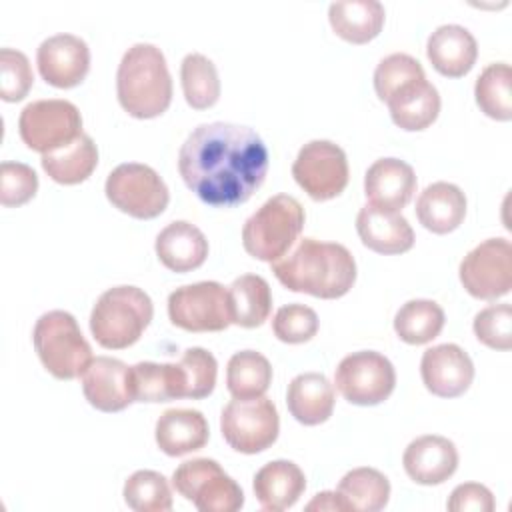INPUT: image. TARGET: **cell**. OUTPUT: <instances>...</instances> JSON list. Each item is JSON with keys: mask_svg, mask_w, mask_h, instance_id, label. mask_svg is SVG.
Segmentation results:
<instances>
[{"mask_svg": "<svg viewBox=\"0 0 512 512\" xmlns=\"http://www.w3.org/2000/svg\"><path fill=\"white\" fill-rule=\"evenodd\" d=\"M184 184L216 208L250 200L268 172V148L260 134L232 122L196 126L178 152Z\"/></svg>", "mask_w": 512, "mask_h": 512, "instance_id": "cell-1", "label": "cell"}, {"mask_svg": "<svg viewBox=\"0 0 512 512\" xmlns=\"http://www.w3.org/2000/svg\"><path fill=\"white\" fill-rule=\"evenodd\" d=\"M270 264L284 288L324 300L344 296L356 280V260L338 242L302 238L288 256Z\"/></svg>", "mask_w": 512, "mask_h": 512, "instance_id": "cell-2", "label": "cell"}, {"mask_svg": "<svg viewBox=\"0 0 512 512\" xmlns=\"http://www.w3.org/2000/svg\"><path fill=\"white\" fill-rule=\"evenodd\" d=\"M120 106L134 118H156L172 102V76L162 50L148 42L132 44L116 72Z\"/></svg>", "mask_w": 512, "mask_h": 512, "instance_id": "cell-3", "label": "cell"}, {"mask_svg": "<svg viewBox=\"0 0 512 512\" xmlns=\"http://www.w3.org/2000/svg\"><path fill=\"white\" fill-rule=\"evenodd\" d=\"M154 316L150 296L130 284L108 288L90 312V332L108 350H122L140 340Z\"/></svg>", "mask_w": 512, "mask_h": 512, "instance_id": "cell-4", "label": "cell"}, {"mask_svg": "<svg viewBox=\"0 0 512 512\" xmlns=\"http://www.w3.org/2000/svg\"><path fill=\"white\" fill-rule=\"evenodd\" d=\"M304 220V208L294 196L276 194L244 222L242 246L256 260L276 262L298 240Z\"/></svg>", "mask_w": 512, "mask_h": 512, "instance_id": "cell-5", "label": "cell"}, {"mask_svg": "<svg viewBox=\"0 0 512 512\" xmlns=\"http://www.w3.org/2000/svg\"><path fill=\"white\" fill-rule=\"evenodd\" d=\"M32 342L42 366L58 380L82 376L92 362V348L66 310L44 312L34 324Z\"/></svg>", "mask_w": 512, "mask_h": 512, "instance_id": "cell-6", "label": "cell"}, {"mask_svg": "<svg viewBox=\"0 0 512 512\" xmlns=\"http://www.w3.org/2000/svg\"><path fill=\"white\" fill-rule=\"evenodd\" d=\"M106 198L120 212L150 220L160 216L170 200V192L160 174L140 162L118 164L106 178Z\"/></svg>", "mask_w": 512, "mask_h": 512, "instance_id": "cell-7", "label": "cell"}, {"mask_svg": "<svg viewBox=\"0 0 512 512\" xmlns=\"http://www.w3.org/2000/svg\"><path fill=\"white\" fill-rule=\"evenodd\" d=\"M172 484L200 512H236L244 506L242 488L212 458L182 462L172 474Z\"/></svg>", "mask_w": 512, "mask_h": 512, "instance_id": "cell-8", "label": "cell"}, {"mask_svg": "<svg viewBox=\"0 0 512 512\" xmlns=\"http://www.w3.org/2000/svg\"><path fill=\"white\" fill-rule=\"evenodd\" d=\"M220 430L232 450L242 454L264 452L278 438V410L266 396L234 398L220 414Z\"/></svg>", "mask_w": 512, "mask_h": 512, "instance_id": "cell-9", "label": "cell"}, {"mask_svg": "<svg viewBox=\"0 0 512 512\" xmlns=\"http://www.w3.org/2000/svg\"><path fill=\"white\" fill-rule=\"evenodd\" d=\"M18 132L30 150L48 154L74 142L82 134V116L68 100H34L22 108Z\"/></svg>", "mask_w": 512, "mask_h": 512, "instance_id": "cell-10", "label": "cell"}, {"mask_svg": "<svg viewBox=\"0 0 512 512\" xmlns=\"http://www.w3.org/2000/svg\"><path fill=\"white\" fill-rule=\"evenodd\" d=\"M170 322L188 332H220L232 324L228 288L204 280L186 284L168 296Z\"/></svg>", "mask_w": 512, "mask_h": 512, "instance_id": "cell-11", "label": "cell"}, {"mask_svg": "<svg viewBox=\"0 0 512 512\" xmlns=\"http://www.w3.org/2000/svg\"><path fill=\"white\" fill-rule=\"evenodd\" d=\"M334 384L350 404L376 406L392 394L396 386V370L384 354L360 350L340 360Z\"/></svg>", "mask_w": 512, "mask_h": 512, "instance_id": "cell-12", "label": "cell"}, {"mask_svg": "<svg viewBox=\"0 0 512 512\" xmlns=\"http://www.w3.org/2000/svg\"><path fill=\"white\" fill-rule=\"evenodd\" d=\"M292 176L312 200L336 198L348 184L346 152L330 140H310L298 150Z\"/></svg>", "mask_w": 512, "mask_h": 512, "instance_id": "cell-13", "label": "cell"}, {"mask_svg": "<svg viewBox=\"0 0 512 512\" xmlns=\"http://www.w3.org/2000/svg\"><path fill=\"white\" fill-rule=\"evenodd\" d=\"M460 282L478 300H496L512 288V246L506 238H488L460 262Z\"/></svg>", "mask_w": 512, "mask_h": 512, "instance_id": "cell-14", "label": "cell"}, {"mask_svg": "<svg viewBox=\"0 0 512 512\" xmlns=\"http://www.w3.org/2000/svg\"><path fill=\"white\" fill-rule=\"evenodd\" d=\"M40 76L54 88L78 86L90 70V48L74 34H54L40 42L36 50Z\"/></svg>", "mask_w": 512, "mask_h": 512, "instance_id": "cell-15", "label": "cell"}, {"mask_svg": "<svg viewBox=\"0 0 512 512\" xmlns=\"http://www.w3.org/2000/svg\"><path fill=\"white\" fill-rule=\"evenodd\" d=\"M82 392L100 412H120L134 402L132 366L118 358L96 356L80 376Z\"/></svg>", "mask_w": 512, "mask_h": 512, "instance_id": "cell-16", "label": "cell"}, {"mask_svg": "<svg viewBox=\"0 0 512 512\" xmlns=\"http://www.w3.org/2000/svg\"><path fill=\"white\" fill-rule=\"evenodd\" d=\"M420 376L428 392L440 398L464 394L474 380V364L458 344H438L424 350Z\"/></svg>", "mask_w": 512, "mask_h": 512, "instance_id": "cell-17", "label": "cell"}, {"mask_svg": "<svg viewBox=\"0 0 512 512\" xmlns=\"http://www.w3.org/2000/svg\"><path fill=\"white\" fill-rule=\"evenodd\" d=\"M410 480L422 486L446 482L458 468V450L452 440L438 434H424L412 440L402 456Z\"/></svg>", "mask_w": 512, "mask_h": 512, "instance_id": "cell-18", "label": "cell"}, {"mask_svg": "<svg viewBox=\"0 0 512 512\" xmlns=\"http://www.w3.org/2000/svg\"><path fill=\"white\" fill-rule=\"evenodd\" d=\"M416 192V174L412 166L400 158H378L364 174V194L368 204L402 210Z\"/></svg>", "mask_w": 512, "mask_h": 512, "instance_id": "cell-19", "label": "cell"}, {"mask_svg": "<svg viewBox=\"0 0 512 512\" xmlns=\"http://www.w3.org/2000/svg\"><path fill=\"white\" fill-rule=\"evenodd\" d=\"M356 232L362 244L378 254H402L414 246V230L394 210L366 204L356 216Z\"/></svg>", "mask_w": 512, "mask_h": 512, "instance_id": "cell-20", "label": "cell"}, {"mask_svg": "<svg viewBox=\"0 0 512 512\" xmlns=\"http://www.w3.org/2000/svg\"><path fill=\"white\" fill-rule=\"evenodd\" d=\"M426 56L442 76L460 78L472 70L478 56V44L468 28L460 24H442L428 36Z\"/></svg>", "mask_w": 512, "mask_h": 512, "instance_id": "cell-21", "label": "cell"}, {"mask_svg": "<svg viewBox=\"0 0 512 512\" xmlns=\"http://www.w3.org/2000/svg\"><path fill=\"white\" fill-rule=\"evenodd\" d=\"M156 256L172 272H190L204 264L208 240L204 232L186 220H174L156 236Z\"/></svg>", "mask_w": 512, "mask_h": 512, "instance_id": "cell-22", "label": "cell"}, {"mask_svg": "<svg viewBox=\"0 0 512 512\" xmlns=\"http://www.w3.org/2000/svg\"><path fill=\"white\" fill-rule=\"evenodd\" d=\"M156 444L168 456H184L204 448L210 430L204 414L192 408H170L156 420Z\"/></svg>", "mask_w": 512, "mask_h": 512, "instance_id": "cell-23", "label": "cell"}, {"mask_svg": "<svg viewBox=\"0 0 512 512\" xmlns=\"http://www.w3.org/2000/svg\"><path fill=\"white\" fill-rule=\"evenodd\" d=\"M252 488L264 510L282 512L298 502L306 488V478L292 460H272L254 474Z\"/></svg>", "mask_w": 512, "mask_h": 512, "instance_id": "cell-24", "label": "cell"}, {"mask_svg": "<svg viewBox=\"0 0 512 512\" xmlns=\"http://www.w3.org/2000/svg\"><path fill=\"white\" fill-rule=\"evenodd\" d=\"M386 104H388L392 122L398 128L406 132H418L428 128L438 118L440 94L434 84L422 78L398 88L386 100Z\"/></svg>", "mask_w": 512, "mask_h": 512, "instance_id": "cell-25", "label": "cell"}, {"mask_svg": "<svg viewBox=\"0 0 512 512\" xmlns=\"http://www.w3.org/2000/svg\"><path fill=\"white\" fill-rule=\"evenodd\" d=\"M416 216L426 230L448 234L456 230L466 216V194L452 182H434L420 192Z\"/></svg>", "mask_w": 512, "mask_h": 512, "instance_id": "cell-26", "label": "cell"}, {"mask_svg": "<svg viewBox=\"0 0 512 512\" xmlns=\"http://www.w3.org/2000/svg\"><path fill=\"white\" fill-rule=\"evenodd\" d=\"M286 404L294 420L304 426H318L332 416L334 386L320 372L298 374L288 384Z\"/></svg>", "mask_w": 512, "mask_h": 512, "instance_id": "cell-27", "label": "cell"}, {"mask_svg": "<svg viewBox=\"0 0 512 512\" xmlns=\"http://www.w3.org/2000/svg\"><path fill=\"white\" fill-rule=\"evenodd\" d=\"M386 10L378 0H338L328 6L332 30L346 42L366 44L384 26Z\"/></svg>", "mask_w": 512, "mask_h": 512, "instance_id": "cell-28", "label": "cell"}, {"mask_svg": "<svg viewBox=\"0 0 512 512\" xmlns=\"http://www.w3.org/2000/svg\"><path fill=\"white\" fill-rule=\"evenodd\" d=\"M134 402H168L186 398V372L182 364L138 362L132 366Z\"/></svg>", "mask_w": 512, "mask_h": 512, "instance_id": "cell-29", "label": "cell"}, {"mask_svg": "<svg viewBox=\"0 0 512 512\" xmlns=\"http://www.w3.org/2000/svg\"><path fill=\"white\" fill-rule=\"evenodd\" d=\"M232 324L242 328L262 326L272 310L270 284L258 274H242L228 286Z\"/></svg>", "mask_w": 512, "mask_h": 512, "instance_id": "cell-30", "label": "cell"}, {"mask_svg": "<svg viewBox=\"0 0 512 512\" xmlns=\"http://www.w3.org/2000/svg\"><path fill=\"white\" fill-rule=\"evenodd\" d=\"M44 172L58 184H80L84 182L98 164V148L88 134H80L74 142L42 154Z\"/></svg>", "mask_w": 512, "mask_h": 512, "instance_id": "cell-31", "label": "cell"}, {"mask_svg": "<svg viewBox=\"0 0 512 512\" xmlns=\"http://www.w3.org/2000/svg\"><path fill=\"white\" fill-rule=\"evenodd\" d=\"M338 494L354 512H378L388 504L390 482L376 468H354L338 482Z\"/></svg>", "mask_w": 512, "mask_h": 512, "instance_id": "cell-32", "label": "cell"}, {"mask_svg": "<svg viewBox=\"0 0 512 512\" xmlns=\"http://www.w3.org/2000/svg\"><path fill=\"white\" fill-rule=\"evenodd\" d=\"M444 310L438 302L416 298L400 306L394 316V332L406 344H426L444 328Z\"/></svg>", "mask_w": 512, "mask_h": 512, "instance_id": "cell-33", "label": "cell"}, {"mask_svg": "<svg viewBox=\"0 0 512 512\" xmlns=\"http://www.w3.org/2000/svg\"><path fill=\"white\" fill-rule=\"evenodd\" d=\"M272 382L268 358L256 350H240L230 356L226 366V388L234 398L262 396Z\"/></svg>", "mask_w": 512, "mask_h": 512, "instance_id": "cell-34", "label": "cell"}, {"mask_svg": "<svg viewBox=\"0 0 512 512\" xmlns=\"http://www.w3.org/2000/svg\"><path fill=\"white\" fill-rule=\"evenodd\" d=\"M182 92L194 110H206L220 98V78L214 62L200 52H190L180 64Z\"/></svg>", "mask_w": 512, "mask_h": 512, "instance_id": "cell-35", "label": "cell"}, {"mask_svg": "<svg viewBox=\"0 0 512 512\" xmlns=\"http://www.w3.org/2000/svg\"><path fill=\"white\" fill-rule=\"evenodd\" d=\"M474 96L480 110L500 122L512 118V70L506 62L488 64L474 84Z\"/></svg>", "mask_w": 512, "mask_h": 512, "instance_id": "cell-36", "label": "cell"}, {"mask_svg": "<svg viewBox=\"0 0 512 512\" xmlns=\"http://www.w3.org/2000/svg\"><path fill=\"white\" fill-rule=\"evenodd\" d=\"M122 496L136 512H168L172 508L170 484L156 470H136L128 476Z\"/></svg>", "mask_w": 512, "mask_h": 512, "instance_id": "cell-37", "label": "cell"}, {"mask_svg": "<svg viewBox=\"0 0 512 512\" xmlns=\"http://www.w3.org/2000/svg\"><path fill=\"white\" fill-rule=\"evenodd\" d=\"M426 78L422 64L404 52H394L382 58L374 70V90L382 102H386L398 88L408 82Z\"/></svg>", "mask_w": 512, "mask_h": 512, "instance_id": "cell-38", "label": "cell"}, {"mask_svg": "<svg viewBox=\"0 0 512 512\" xmlns=\"http://www.w3.org/2000/svg\"><path fill=\"white\" fill-rule=\"evenodd\" d=\"M274 336L286 344H302L316 336L318 314L306 304H288L276 310L272 318Z\"/></svg>", "mask_w": 512, "mask_h": 512, "instance_id": "cell-39", "label": "cell"}, {"mask_svg": "<svg viewBox=\"0 0 512 512\" xmlns=\"http://www.w3.org/2000/svg\"><path fill=\"white\" fill-rule=\"evenodd\" d=\"M180 364L186 372V398L200 400L210 396L218 374V362L214 354L200 346H192L184 350Z\"/></svg>", "mask_w": 512, "mask_h": 512, "instance_id": "cell-40", "label": "cell"}, {"mask_svg": "<svg viewBox=\"0 0 512 512\" xmlns=\"http://www.w3.org/2000/svg\"><path fill=\"white\" fill-rule=\"evenodd\" d=\"M34 84V74L24 52L14 48L0 50V98L4 102L22 100Z\"/></svg>", "mask_w": 512, "mask_h": 512, "instance_id": "cell-41", "label": "cell"}, {"mask_svg": "<svg viewBox=\"0 0 512 512\" xmlns=\"http://www.w3.org/2000/svg\"><path fill=\"white\" fill-rule=\"evenodd\" d=\"M476 338L494 350H508L512 346V308L510 304H492L474 316Z\"/></svg>", "mask_w": 512, "mask_h": 512, "instance_id": "cell-42", "label": "cell"}, {"mask_svg": "<svg viewBox=\"0 0 512 512\" xmlns=\"http://www.w3.org/2000/svg\"><path fill=\"white\" fill-rule=\"evenodd\" d=\"M38 176L32 166L22 162L0 164V202L2 206H22L34 198Z\"/></svg>", "mask_w": 512, "mask_h": 512, "instance_id": "cell-43", "label": "cell"}, {"mask_svg": "<svg viewBox=\"0 0 512 512\" xmlns=\"http://www.w3.org/2000/svg\"><path fill=\"white\" fill-rule=\"evenodd\" d=\"M450 512H492L494 510V496L492 492L478 482H464L458 484L448 500Z\"/></svg>", "mask_w": 512, "mask_h": 512, "instance_id": "cell-44", "label": "cell"}, {"mask_svg": "<svg viewBox=\"0 0 512 512\" xmlns=\"http://www.w3.org/2000/svg\"><path fill=\"white\" fill-rule=\"evenodd\" d=\"M306 510H348V504L344 502V498L336 492H318L308 504H306Z\"/></svg>", "mask_w": 512, "mask_h": 512, "instance_id": "cell-45", "label": "cell"}]
</instances>
